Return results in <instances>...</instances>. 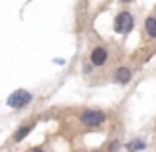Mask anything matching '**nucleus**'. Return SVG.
Masks as SVG:
<instances>
[{
	"label": "nucleus",
	"mask_w": 156,
	"mask_h": 152,
	"mask_svg": "<svg viewBox=\"0 0 156 152\" xmlns=\"http://www.w3.org/2000/svg\"><path fill=\"white\" fill-rule=\"evenodd\" d=\"M30 101H32V93L24 91V89H18V91H14L8 97V107H12V109H22V107H26Z\"/></svg>",
	"instance_id": "f257e3e1"
},
{
	"label": "nucleus",
	"mask_w": 156,
	"mask_h": 152,
	"mask_svg": "<svg viewBox=\"0 0 156 152\" xmlns=\"http://www.w3.org/2000/svg\"><path fill=\"white\" fill-rule=\"evenodd\" d=\"M81 122L85 126H101L105 122V113L103 111H95V109H89L81 115Z\"/></svg>",
	"instance_id": "f03ea898"
},
{
	"label": "nucleus",
	"mask_w": 156,
	"mask_h": 152,
	"mask_svg": "<svg viewBox=\"0 0 156 152\" xmlns=\"http://www.w3.org/2000/svg\"><path fill=\"white\" fill-rule=\"evenodd\" d=\"M133 26H134V20L129 12H121V14L115 18V30H117L119 34H129V32L133 30Z\"/></svg>",
	"instance_id": "7ed1b4c3"
},
{
	"label": "nucleus",
	"mask_w": 156,
	"mask_h": 152,
	"mask_svg": "<svg viewBox=\"0 0 156 152\" xmlns=\"http://www.w3.org/2000/svg\"><path fill=\"white\" fill-rule=\"evenodd\" d=\"M91 63L93 65H105L107 63V50L105 48H95L91 51Z\"/></svg>",
	"instance_id": "20e7f679"
},
{
	"label": "nucleus",
	"mask_w": 156,
	"mask_h": 152,
	"mask_svg": "<svg viewBox=\"0 0 156 152\" xmlns=\"http://www.w3.org/2000/svg\"><path fill=\"white\" fill-rule=\"evenodd\" d=\"M115 79H117V83H129L130 81V69L126 67H119L117 71H115Z\"/></svg>",
	"instance_id": "39448f33"
},
{
	"label": "nucleus",
	"mask_w": 156,
	"mask_h": 152,
	"mask_svg": "<svg viewBox=\"0 0 156 152\" xmlns=\"http://www.w3.org/2000/svg\"><path fill=\"white\" fill-rule=\"evenodd\" d=\"M32 126H34V125H24L22 129H20L18 133L14 134V142H22L24 138L28 136V133H30V130H32Z\"/></svg>",
	"instance_id": "423d86ee"
},
{
	"label": "nucleus",
	"mask_w": 156,
	"mask_h": 152,
	"mask_svg": "<svg viewBox=\"0 0 156 152\" xmlns=\"http://www.w3.org/2000/svg\"><path fill=\"white\" fill-rule=\"evenodd\" d=\"M146 32H148V36L150 38H156V18H152V16H150V18H146Z\"/></svg>",
	"instance_id": "0eeeda50"
},
{
	"label": "nucleus",
	"mask_w": 156,
	"mask_h": 152,
	"mask_svg": "<svg viewBox=\"0 0 156 152\" xmlns=\"http://www.w3.org/2000/svg\"><path fill=\"white\" fill-rule=\"evenodd\" d=\"M129 148L130 150H140V148H144V142H140V140H133L129 144Z\"/></svg>",
	"instance_id": "6e6552de"
},
{
	"label": "nucleus",
	"mask_w": 156,
	"mask_h": 152,
	"mask_svg": "<svg viewBox=\"0 0 156 152\" xmlns=\"http://www.w3.org/2000/svg\"><path fill=\"white\" fill-rule=\"evenodd\" d=\"M121 2H130V0H121Z\"/></svg>",
	"instance_id": "1a4fd4ad"
}]
</instances>
